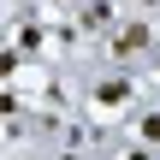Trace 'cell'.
<instances>
[{
  "label": "cell",
  "mask_w": 160,
  "mask_h": 160,
  "mask_svg": "<svg viewBox=\"0 0 160 160\" xmlns=\"http://www.w3.org/2000/svg\"><path fill=\"white\" fill-rule=\"evenodd\" d=\"M125 101H131V77L125 71H113V77L95 83V107H125Z\"/></svg>",
  "instance_id": "cell-1"
},
{
  "label": "cell",
  "mask_w": 160,
  "mask_h": 160,
  "mask_svg": "<svg viewBox=\"0 0 160 160\" xmlns=\"http://www.w3.org/2000/svg\"><path fill=\"white\" fill-rule=\"evenodd\" d=\"M142 48H148V24H125L113 53H119V59H131V53H142Z\"/></svg>",
  "instance_id": "cell-2"
},
{
  "label": "cell",
  "mask_w": 160,
  "mask_h": 160,
  "mask_svg": "<svg viewBox=\"0 0 160 160\" xmlns=\"http://www.w3.org/2000/svg\"><path fill=\"white\" fill-rule=\"evenodd\" d=\"M137 142H142V148H160V107H148V113L137 119Z\"/></svg>",
  "instance_id": "cell-3"
}]
</instances>
